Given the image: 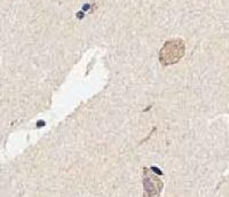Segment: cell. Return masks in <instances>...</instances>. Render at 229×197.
<instances>
[{
	"label": "cell",
	"instance_id": "1",
	"mask_svg": "<svg viewBox=\"0 0 229 197\" xmlns=\"http://www.w3.org/2000/svg\"><path fill=\"white\" fill-rule=\"evenodd\" d=\"M184 53H186V44L182 39H170L159 50V62L164 67L175 64L184 56Z\"/></svg>",
	"mask_w": 229,
	"mask_h": 197
},
{
	"label": "cell",
	"instance_id": "2",
	"mask_svg": "<svg viewBox=\"0 0 229 197\" xmlns=\"http://www.w3.org/2000/svg\"><path fill=\"white\" fill-rule=\"evenodd\" d=\"M143 197H158L163 190V181L148 169H143Z\"/></svg>",
	"mask_w": 229,
	"mask_h": 197
},
{
	"label": "cell",
	"instance_id": "3",
	"mask_svg": "<svg viewBox=\"0 0 229 197\" xmlns=\"http://www.w3.org/2000/svg\"><path fill=\"white\" fill-rule=\"evenodd\" d=\"M150 171H154L155 173H156V174H158V175H161V174H163V172H161V171L159 170V169H157L156 166H152V167H151Z\"/></svg>",
	"mask_w": 229,
	"mask_h": 197
},
{
	"label": "cell",
	"instance_id": "4",
	"mask_svg": "<svg viewBox=\"0 0 229 197\" xmlns=\"http://www.w3.org/2000/svg\"><path fill=\"white\" fill-rule=\"evenodd\" d=\"M44 125H45V123H42V121H39V123L37 124L38 127H39V126H44Z\"/></svg>",
	"mask_w": 229,
	"mask_h": 197
},
{
	"label": "cell",
	"instance_id": "5",
	"mask_svg": "<svg viewBox=\"0 0 229 197\" xmlns=\"http://www.w3.org/2000/svg\"><path fill=\"white\" fill-rule=\"evenodd\" d=\"M77 16H78V17H79V19H81V17H83V13H79V14H78V15H77Z\"/></svg>",
	"mask_w": 229,
	"mask_h": 197
}]
</instances>
